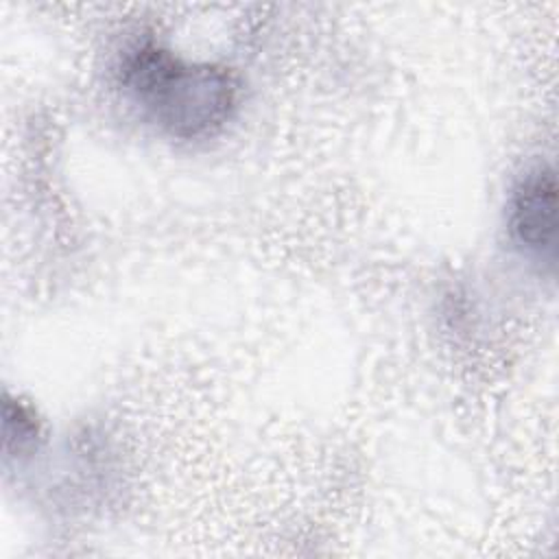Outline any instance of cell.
Wrapping results in <instances>:
<instances>
[{"instance_id": "obj_1", "label": "cell", "mask_w": 559, "mask_h": 559, "mask_svg": "<svg viewBox=\"0 0 559 559\" xmlns=\"http://www.w3.org/2000/svg\"><path fill=\"white\" fill-rule=\"evenodd\" d=\"M122 87L166 135L203 140L234 118L238 79L223 66L183 61L159 44H135L122 59Z\"/></svg>"}, {"instance_id": "obj_2", "label": "cell", "mask_w": 559, "mask_h": 559, "mask_svg": "<svg viewBox=\"0 0 559 559\" xmlns=\"http://www.w3.org/2000/svg\"><path fill=\"white\" fill-rule=\"evenodd\" d=\"M513 240L531 255L552 258L557 245V181L546 166L528 170L509 201Z\"/></svg>"}]
</instances>
